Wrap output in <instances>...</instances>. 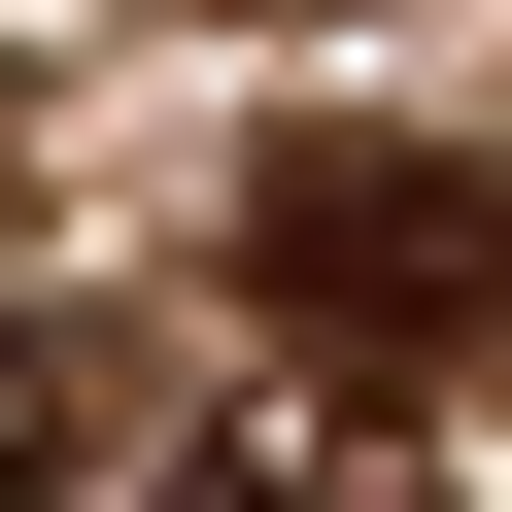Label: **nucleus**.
Masks as SVG:
<instances>
[{
  "instance_id": "7ed1b4c3",
  "label": "nucleus",
  "mask_w": 512,
  "mask_h": 512,
  "mask_svg": "<svg viewBox=\"0 0 512 512\" xmlns=\"http://www.w3.org/2000/svg\"><path fill=\"white\" fill-rule=\"evenodd\" d=\"M0 512H69V342H0Z\"/></svg>"
},
{
  "instance_id": "f257e3e1",
  "label": "nucleus",
  "mask_w": 512,
  "mask_h": 512,
  "mask_svg": "<svg viewBox=\"0 0 512 512\" xmlns=\"http://www.w3.org/2000/svg\"><path fill=\"white\" fill-rule=\"evenodd\" d=\"M239 274H274V342H342V376H478L512 342V171L478 137H274L239 171Z\"/></svg>"
},
{
  "instance_id": "f03ea898",
  "label": "nucleus",
  "mask_w": 512,
  "mask_h": 512,
  "mask_svg": "<svg viewBox=\"0 0 512 512\" xmlns=\"http://www.w3.org/2000/svg\"><path fill=\"white\" fill-rule=\"evenodd\" d=\"M171 512H478V444H444V376H342V342H274V376H205Z\"/></svg>"
}]
</instances>
